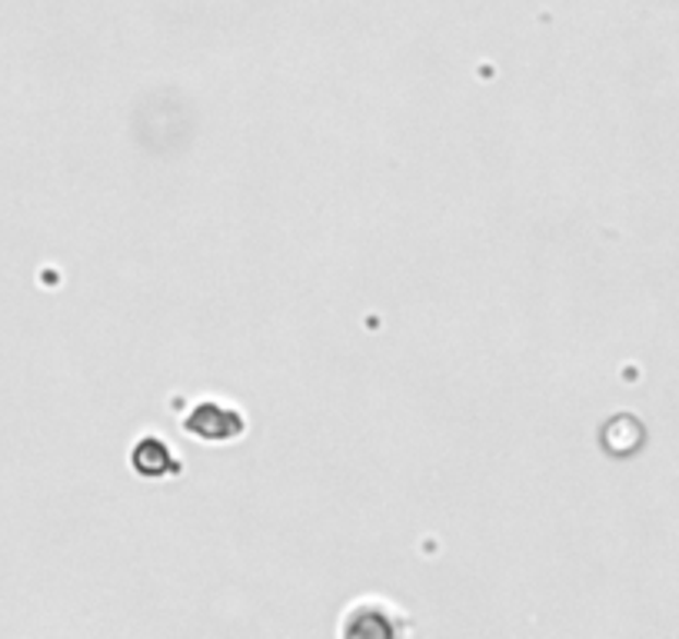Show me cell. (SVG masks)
<instances>
[{"label": "cell", "mask_w": 679, "mask_h": 639, "mask_svg": "<svg viewBox=\"0 0 679 639\" xmlns=\"http://www.w3.org/2000/svg\"><path fill=\"white\" fill-rule=\"evenodd\" d=\"M183 430L200 439H207V443H227L243 433V413H240V407H234L221 397H203L183 417Z\"/></svg>", "instance_id": "1"}, {"label": "cell", "mask_w": 679, "mask_h": 639, "mask_svg": "<svg viewBox=\"0 0 679 639\" xmlns=\"http://www.w3.org/2000/svg\"><path fill=\"white\" fill-rule=\"evenodd\" d=\"M133 470H138L141 477H164V473H180L183 467L170 457V450L154 439V436H144L138 446H133Z\"/></svg>", "instance_id": "2"}]
</instances>
